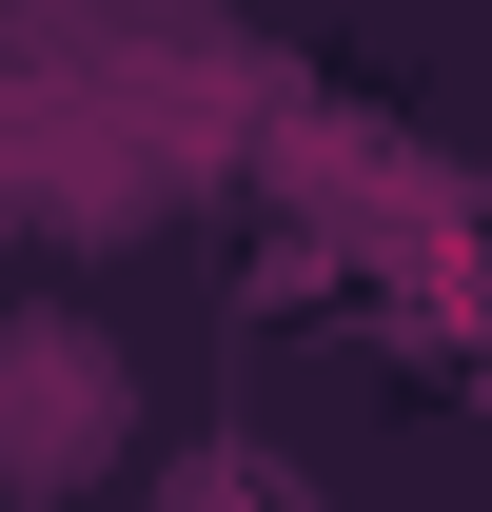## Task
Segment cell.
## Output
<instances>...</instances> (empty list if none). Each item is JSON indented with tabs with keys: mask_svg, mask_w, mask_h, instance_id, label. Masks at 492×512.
Masks as SVG:
<instances>
[{
	"mask_svg": "<svg viewBox=\"0 0 492 512\" xmlns=\"http://www.w3.org/2000/svg\"><path fill=\"white\" fill-rule=\"evenodd\" d=\"M119 335L79 316H0V493H79V473H119Z\"/></svg>",
	"mask_w": 492,
	"mask_h": 512,
	"instance_id": "1",
	"label": "cell"
}]
</instances>
